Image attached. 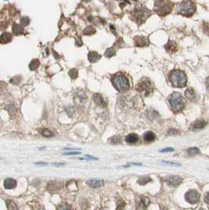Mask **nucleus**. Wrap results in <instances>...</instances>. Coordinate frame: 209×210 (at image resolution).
I'll return each instance as SVG.
<instances>
[{"label":"nucleus","mask_w":209,"mask_h":210,"mask_svg":"<svg viewBox=\"0 0 209 210\" xmlns=\"http://www.w3.org/2000/svg\"><path fill=\"white\" fill-rule=\"evenodd\" d=\"M152 14V12L146 8L144 5H139L135 7L133 10L131 12V18L134 22L140 26L147 20Z\"/></svg>","instance_id":"obj_1"},{"label":"nucleus","mask_w":209,"mask_h":210,"mask_svg":"<svg viewBox=\"0 0 209 210\" xmlns=\"http://www.w3.org/2000/svg\"><path fill=\"white\" fill-rule=\"evenodd\" d=\"M168 78L171 85L175 88H183L186 86L187 78L186 74L182 70H174L170 72Z\"/></svg>","instance_id":"obj_2"},{"label":"nucleus","mask_w":209,"mask_h":210,"mask_svg":"<svg viewBox=\"0 0 209 210\" xmlns=\"http://www.w3.org/2000/svg\"><path fill=\"white\" fill-rule=\"evenodd\" d=\"M168 101L170 105L171 111L177 114L182 111L185 108V99L178 92H174L168 97Z\"/></svg>","instance_id":"obj_3"},{"label":"nucleus","mask_w":209,"mask_h":210,"mask_svg":"<svg viewBox=\"0 0 209 210\" xmlns=\"http://www.w3.org/2000/svg\"><path fill=\"white\" fill-rule=\"evenodd\" d=\"M197 7L196 4L192 1H182L179 2L176 7V13L182 14L183 16L189 17L193 16L195 13Z\"/></svg>","instance_id":"obj_4"},{"label":"nucleus","mask_w":209,"mask_h":210,"mask_svg":"<svg viewBox=\"0 0 209 210\" xmlns=\"http://www.w3.org/2000/svg\"><path fill=\"white\" fill-rule=\"evenodd\" d=\"M111 81L114 87L119 92H125L129 89V80L124 74L121 73L115 74L111 78Z\"/></svg>","instance_id":"obj_5"},{"label":"nucleus","mask_w":209,"mask_h":210,"mask_svg":"<svg viewBox=\"0 0 209 210\" xmlns=\"http://www.w3.org/2000/svg\"><path fill=\"white\" fill-rule=\"evenodd\" d=\"M173 6V2L170 1H156L154 11L159 16L164 17L172 11Z\"/></svg>","instance_id":"obj_6"},{"label":"nucleus","mask_w":209,"mask_h":210,"mask_svg":"<svg viewBox=\"0 0 209 210\" xmlns=\"http://www.w3.org/2000/svg\"><path fill=\"white\" fill-rule=\"evenodd\" d=\"M136 89L139 93L142 94L145 97H148L153 92V86L151 81L147 78H144L141 79L136 86Z\"/></svg>","instance_id":"obj_7"},{"label":"nucleus","mask_w":209,"mask_h":210,"mask_svg":"<svg viewBox=\"0 0 209 210\" xmlns=\"http://www.w3.org/2000/svg\"><path fill=\"white\" fill-rule=\"evenodd\" d=\"M185 198L186 201H188L189 203L195 204L197 203L199 199H200V194L198 193L196 190H189L186 194H185Z\"/></svg>","instance_id":"obj_8"},{"label":"nucleus","mask_w":209,"mask_h":210,"mask_svg":"<svg viewBox=\"0 0 209 210\" xmlns=\"http://www.w3.org/2000/svg\"><path fill=\"white\" fill-rule=\"evenodd\" d=\"M165 181L170 187H177L182 183V178L178 176H170L167 177L165 179Z\"/></svg>","instance_id":"obj_9"},{"label":"nucleus","mask_w":209,"mask_h":210,"mask_svg":"<svg viewBox=\"0 0 209 210\" xmlns=\"http://www.w3.org/2000/svg\"><path fill=\"white\" fill-rule=\"evenodd\" d=\"M133 41H134V45L137 47L143 48V47H146L149 45V40H148L147 37H144V36H137V37H134Z\"/></svg>","instance_id":"obj_10"},{"label":"nucleus","mask_w":209,"mask_h":210,"mask_svg":"<svg viewBox=\"0 0 209 210\" xmlns=\"http://www.w3.org/2000/svg\"><path fill=\"white\" fill-rule=\"evenodd\" d=\"M206 125H207V122L204 121V120H197L190 125L189 130H193V131L199 130L203 129Z\"/></svg>","instance_id":"obj_11"},{"label":"nucleus","mask_w":209,"mask_h":210,"mask_svg":"<svg viewBox=\"0 0 209 210\" xmlns=\"http://www.w3.org/2000/svg\"><path fill=\"white\" fill-rule=\"evenodd\" d=\"M149 204V198L145 196H141L140 198V201L137 204V210H145L147 206Z\"/></svg>","instance_id":"obj_12"},{"label":"nucleus","mask_w":209,"mask_h":210,"mask_svg":"<svg viewBox=\"0 0 209 210\" xmlns=\"http://www.w3.org/2000/svg\"><path fill=\"white\" fill-rule=\"evenodd\" d=\"M92 100H93V101H94L95 103H96V104H97L98 106L104 107V108H105V107L107 106V102L104 100V97H102V95L99 94V93L93 95Z\"/></svg>","instance_id":"obj_13"},{"label":"nucleus","mask_w":209,"mask_h":210,"mask_svg":"<svg viewBox=\"0 0 209 210\" xmlns=\"http://www.w3.org/2000/svg\"><path fill=\"white\" fill-rule=\"evenodd\" d=\"M165 49L167 51L170 52V53H175L178 50V46L176 44V42L173 41V40H169L168 43L165 45Z\"/></svg>","instance_id":"obj_14"},{"label":"nucleus","mask_w":209,"mask_h":210,"mask_svg":"<svg viewBox=\"0 0 209 210\" xmlns=\"http://www.w3.org/2000/svg\"><path fill=\"white\" fill-rule=\"evenodd\" d=\"M88 186L92 187V188H98V187H102L104 185V181L101 179H88L86 182Z\"/></svg>","instance_id":"obj_15"},{"label":"nucleus","mask_w":209,"mask_h":210,"mask_svg":"<svg viewBox=\"0 0 209 210\" xmlns=\"http://www.w3.org/2000/svg\"><path fill=\"white\" fill-rule=\"evenodd\" d=\"M17 186L16 180L12 178L6 179L4 180V187L7 190H11L15 188Z\"/></svg>","instance_id":"obj_16"},{"label":"nucleus","mask_w":209,"mask_h":210,"mask_svg":"<svg viewBox=\"0 0 209 210\" xmlns=\"http://www.w3.org/2000/svg\"><path fill=\"white\" fill-rule=\"evenodd\" d=\"M12 40V35L10 32H3L0 36V44H8Z\"/></svg>","instance_id":"obj_17"},{"label":"nucleus","mask_w":209,"mask_h":210,"mask_svg":"<svg viewBox=\"0 0 209 210\" xmlns=\"http://www.w3.org/2000/svg\"><path fill=\"white\" fill-rule=\"evenodd\" d=\"M185 96L187 99H189L190 101H196L197 100V96L195 94V92L193 88H188L185 92Z\"/></svg>","instance_id":"obj_18"},{"label":"nucleus","mask_w":209,"mask_h":210,"mask_svg":"<svg viewBox=\"0 0 209 210\" xmlns=\"http://www.w3.org/2000/svg\"><path fill=\"white\" fill-rule=\"evenodd\" d=\"M88 58L90 62L93 63V62L99 61L101 59V56L99 55L97 52H96V51H90L88 55Z\"/></svg>","instance_id":"obj_19"},{"label":"nucleus","mask_w":209,"mask_h":210,"mask_svg":"<svg viewBox=\"0 0 209 210\" xmlns=\"http://www.w3.org/2000/svg\"><path fill=\"white\" fill-rule=\"evenodd\" d=\"M76 96L77 97L76 98H75V101H76L77 104V102H80V104H83V103H85V102L86 101V99H87L86 95H85V92L81 91V90H80L79 92L77 93Z\"/></svg>","instance_id":"obj_20"},{"label":"nucleus","mask_w":209,"mask_h":210,"mask_svg":"<svg viewBox=\"0 0 209 210\" xmlns=\"http://www.w3.org/2000/svg\"><path fill=\"white\" fill-rule=\"evenodd\" d=\"M138 139H139V137H138L137 134H129L126 138V141L129 144H134L138 141Z\"/></svg>","instance_id":"obj_21"},{"label":"nucleus","mask_w":209,"mask_h":210,"mask_svg":"<svg viewBox=\"0 0 209 210\" xmlns=\"http://www.w3.org/2000/svg\"><path fill=\"white\" fill-rule=\"evenodd\" d=\"M156 139V135L153 132L148 131L144 134V140L146 142H152Z\"/></svg>","instance_id":"obj_22"},{"label":"nucleus","mask_w":209,"mask_h":210,"mask_svg":"<svg viewBox=\"0 0 209 210\" xmlns=\"http://www.w3.org/2000/svg\"><path fill=\"white\" fill-rule=\"evenodd\" d=\"M12 30L15 35H21L23 33L24 29L21 25H18V24H14L12 26Z\"/></svg>","instance_id":"obj_23"},{"label":"nucleus","mask_w":209,"mask_h":210,"mask_svg":"<svg viewBox=\"0 0 209 210\" xmlns=\"http://www.w3.org/2000/svg\"><path fill=\"white\" fill-rule=\"evenodd\" d=\"M7 206L8 210H18V206L16 205V203L14 201H11V200L7 201Z\"/></svg>","instance_id":"obj_24"},{"label":"nucleus","mask_w":209,"mask_h":210,"mask_svg":"<svg viewBox=\"0 0 209 210\" xmlns=\"http://www.w3.org/2000/svg\"><path fill=\"white\" fill-rule=\"evenodd\" d=\"M39 61L38 59H33L29 64V69L31 70H36L39 67Z\"/></svg>","instance_id":"obj_25"},{"label":"nucleus","mask_w":209,"mask_h":210,"mask_svg":"<svg viewBox=\"0 0 209 210\" xmlns=\"http://www.w3.org/2000/svg\"><path fill=\"white\" fill-rule=\"evenodd\" d=\"M84 34L85 35H92L96 32V29L92 26H88L84 29Z\"/></svg>","instance_id":"obj_26"},{"label":"nucleus","mask_w":209,"mask_h":210,"mask_svg":"<svg viewBox=\"0 0 209 210\" xmlns=\"http://www.w3.org/2000/svg\"><path fill=\"white\" fill-rule=\"evenodd\" d=\"M116 54V51H115V50L113 48H108L107 51H105V56L106 57H107V58H110V57H112V56H114Z\"/></svg>","instance_id":"obj_27"},{"label":"nucleus","mask_w":209,"mask_h":210,"mask_svg":"<svg viewBox=\"0 0 209 210\" xmlns=\"http://www.w3.org/2000/svg\"><path fill=\"white\" fill-rule=\"evenodd\" d=\"M151 178L150 177H140L139 179H138V183L140 185H145L147 184L148 182L151 181Z\"/></svg>","instance_id":"obj_28"},{"label":"nucleus","mask_w":209,"mask_h":210,"mask_svg":"<svg viewBox=\"0 0 209 210\" xmlns=\"http://www.w3.org/2000/svg\"><path fill=\"white\" fill-rule=\"evenodd\" d=\"M69 76L72 79H75L77 78V75H78V72L77 70L76 69H71L69 71Z\"/></svg>","instance_id":"obj_29"},{"label":"nucleus","mask_w":209,"mask_h":210,"mask_svg":"<svg viewBox=\"0 0 209 210\" xmlns=\"http://www.w3.org/2000/svg\"><path fill=\"white\" fill-rule=\"evenodd\" d=\"M41 134L42 136L44 137V138H51L52 136V133L48 129H44V130H42Z\"/></svg>","instance_id":"obj_30"},{"label":"nucleus","mask_w":209,"mask_h":210,"mask_svg":"<svg viewBox=\"0 0 209 210\" xmlns=\"http://www.w3.org/2000/svg\"><path fill=\"white\" fill-rule=\"evenodd\" d=\"M200 152V150L197 148H191L188 150L189 155L190 156H195V155L198 154Z\"/></svg>","instance_id":"obj_31"},{"label":"nucleus","mask_w":209,"mask_h":210,"mask_svg":"<svg viewBox=\"0 0 209 210\" xmlns=\"http://www.w3.org/2000/svg\"><path fill=\"white\" fill-rule=\"evenodd\" d=\"M57 210H71V208L67 204H62L58 207Z\"/></svg>","instance_id":"obj_32"},{"label":"nucleus","mask_w":209,"mask_h":210,"mask_svg":"<svg viewBox=\"0 0 209 210\" xmlns=\"http://www.w3.org/2000/svg\"><path fill=\"white\" fill-rule=\"evenodd\" d=\"M29 22H30V20H29V18H28V17H23V18H22L21 20V25H23V26H28Z\"/></svg>","instance_id":"obj_33"},{"label":"nucleus","mask_w":209,"mask_h":210,"mask_svg":"<svg viewBox=\"0 0 209 210\" xmlns=\"http://www.w3.org/2000/svg\"><path fill=\"white\" fill-rule=\"evenodd\" d=\"M66 111L67 114H68L69 116H72L74 114V108L72 106L68 107V108L66 109Z\"/></svg>","instance_id":"obj_34"},{"label":"nucleus","mask_w":209,"mask_h":210,"mask_svg":"<svg viewBox=\"0 0 209 210\" xmlns=\"http://www.w3.org/2000/svg\"><path fill=\"white\" fill-rule=\"evenodd\" d=\"M111 142L113 144H118L121 142V139H120L119 137H114L111 138Z\"/></svg>","instance_id":"obj_35"},{"label":"nucleus","mask_w":209,"mask_h":210,"mask_svg":"<svg viewBox=\"0 0 209 210\" xmlns=\"http://www.w3.org/2000/svg\"><path fill=\"white\" fill-rule=\"evenodd\" d=\"M203 28L205 33L209 35V23H204L203 24Z\"/></svg>","instance_id":"obj_36"},{"label":"nucleus","mask_w":209,"mask_h":210,"mask_svg":"<svg viewBox=\"0 0 209 210\" xmlns=\"http://www.w3.org/2000/svg\"><path fill=\"white\" fill-rule=\"evenodd\" d=\"M178 133V130L175 129H170L168 131V134H177Z\"/></svg>","instance_id":"obj_37"},{"label":"nucleus","mask_w":209,"mask_h":210,"mask_svg":"<svg viewBox=\"0 0 209 210\" xmlns=\"http://www.w3.org/2000/svg\"><path fill=\"white\" fill-rule=\"evenodd\" d=\"M80 154V152H75V151H74V152H64L63 153V155H78Z\"/></svg>","instance_id":"obj_38"},{"label":"nucleus","mask_w":209,"mask_h":210,"mask_svg":"<svg viewBox=\"0 0 209 210\" xmlns=\"http://www.w3.org/2000/svg\"><path fill=\"white\" fill-rule=\"evenodd\" d=\"M174 149L173 148H167V149H163L161 152H172V151H174Z\"/></svg>","instance_id":"obj_39"},{"label":"nucleus","mask_w":209,"mask_h":210,"mask_svg":"<svg viewBox=\"0 0 209 210\" xmlns=\"http://www.w3.org/2000/svg\"><path fill=\"white\" fill-rule=\"evenodd\" d=\"M205 201L206 202L207 204H209V192L208 193H207V194H205Z\"/></svg>","instance_id":"obj_40"},{"label":"nucleus","mask_w":209,"mask_h":210,"mask_svg":"<svg viewBox=\"0 0 209 210\" xmlns=\"http://www.w3.org/2000/svg\"><path fill=\"white\" fill-rule=\"evenodd\" d=\"M206 87H207L208 91H209V77L207 78V80H206Z\"/></svg>","instance_id":"obj_41"},{"label":"nucleus","mask_w":209,"mask_h":210,"mask_svg":"<svg viewBox=\"0 0 209 210\" xmlns=\"http://www.w3.org/2000/svg\"><path fill=\"white\" fill-rule=\"evenodd\" d=\"M36 164H38V165H39V164H41V165H47V163H36Z\"/></svg>","instance_id":"obj_42"},{"label":"nucleus","mask_w":209,"mask_h":210,"mask_svg":"<svg viewBox=\"0 0 209 210\" xmlns=\"http://www.w3.org/2000/svg\"><path fill=\"white\" fill-rule=\"evenodd\" d=\"M200 210H205V209H200Z\"/></svg>","instance_id":"obj_43"}]
</instances>
